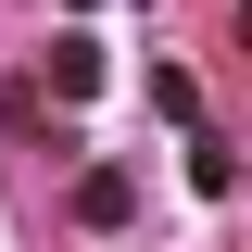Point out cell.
I'll return each instance as SVG.
<instances>
[{
  "label": "cell",
  "mask_w": 252,
  "mask_h": 252,
  "mask_svg": "<svg viewBox=\"0 0 252 252\" xmlns=\"http://www.w3.org/2000/svg\"><path fill=\"white\" fill-rule=\"evenodd\" d=\"M76 13H101V0H76Z\"/></svg>",
  "instance_id": "3"
},
{
  "label": "cell",
  "mask_w": 252,
  "mask_h": 252,
  "mask_svg": "<svg viewBox=\"0 0 252 252\" xmlns=\"http://www.w3.org/2000/svg\"><path fill=\"white\" fill-rule=\"evenodd\" d=\"M76 215H89V227H126V215H139V177H126V164H89V177H76Z\"/></svg>",
  "instance_id": "1"
},
{
  "label": "cell",
  "mask_w": 252,
  "mask_h": 252,
  "mask_svg": "<svg viewBox=\"0 0 252 252\" xmlns=\"http://www.w3.org/2000/svg\"><path fill=\"white\" fill-rule=\"evenodd\" d=\"M51 89H63V101H89V89H101V51H89V38H63V51H51Z\"/></svg>",
  "instance_id": "2"
}]
</instances>
